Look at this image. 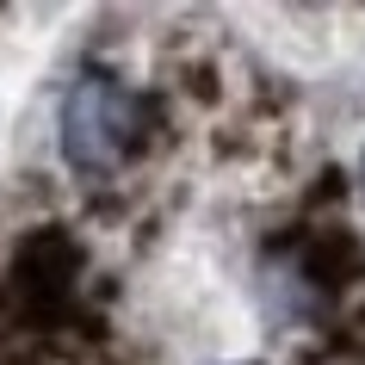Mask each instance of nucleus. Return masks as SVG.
I'll return each instance as SVG.
<instances>
[{
  "label": "nucleus",
  "mask_w": 365,
  "mask_h": 365,
  "mask_svg": "<svg viewBox=\"0 0 365 365\" xmlns=\"http://www.w3.org/2000/svg\"><path fill=\"white\" fill-rule=\"evenodd\" d=\"M56 124H62V161L75 173H112L124 143H130V130H136V99L124 93V81L87 68L62 93Z\"/></svg>",
  "instance_id": "1"
},
{
  "label": "nucleus",
  "mask_w": 365,
  "mask_h": 365,
  "mask_svg": "<svg viewBox=\"0 0 365 365\" xmlns=\"http://www.w3.org/2000/svg\"><path fill=\"white\" fill-rule=\"evenodd\" d=\"M359 186H365V149H359Z\"/></svg>",
  "instance_id": "2"
}]
</instances>
